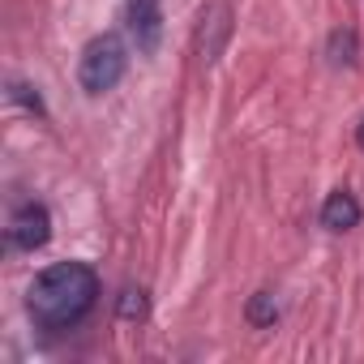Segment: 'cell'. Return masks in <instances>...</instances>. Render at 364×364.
Instances as JSON below:
<instances>
[{
  "label": "cell",
  "instance_id": "5b68a950",
  "mask_svg": "<svg viewBox=\"0 0 364 364\" xmlns=\"http://www.w3.org/2000/svg\"><path fill=\"white\" fill-rule=\"evenodd\" d=\"M360 223V202L351 198V193H330L326 198V206H321V228L326 232H351Z\"/></svg>",
  "mask_w": 364,
  "mask_h": 364
},
{
  "label": "cell",
  "instance_id": "6da1fadb",
  "mask_svg": "<svg viewBox=\"0 0 364 364\" xmlns=\"http://www.w3.org/2000/svg\"><path fill=\"white\" fill-rule=\"evenodd\" d=\"M99 300V274L86 262H56L26 287V313L39 330H73Z\"/></svg>",
  "mask_w": 364,
  "mask_h": 364
},
{
  "label": "cell",
  "instance_id": "30bf717a",
  "mask_svg": "<svg viewBox=\"0 0 364 364\" xmlns=\"http://www.w3.org/2000/svg\"><path fill=\"white\" fill-rule=\"evenodd\" d=\"M355 141H360V150H364V120H360V129H355Z\"/></svg>",
  "mask_w": 364,
  "mask_h": 364
},
{
  "label": "cell",
  "instance_id": "8992f818",
  "mask_svg": "<svg viewBox=\"0 0 364 364\" xmlns=\"http://www.w3.org/2000/svg\"><path fill=\"white\" fill-rule=\"evenodd\" d=\"M326 56H330V65H355V56H360L355 31H334L330 43H326Z\"/></svg>",
  "mask_w": 364,
  "mask_h": 364
},
{
  "label": "cell",
  "instance_id": "52a82bcc",
  "mask_svg": "<svg viewBox=\"0 0 364 364\" xmlns=\"http://www.w3.org/2000/svg\"><path fill=\"white\" fill-rule=\"evenodd\" d=\"M146 313H150L146 291H141V287H124L120 300H116V317H120V321H146Z\"/></svg>",
  "mask_w": 364,
  "mask_h": 364
},
{
  "label": "cell",
  "instance_id": "7a4b0ae2",
  "mask_svg": "<svg viewBox=\"0 0 364 364\" xmlns=\"http://www.w3.org/2000/svg\"><path fill=\"white\" fill-rule=\"evenodd\" d=\"M124 69H129V48H124L120 35L107 31V35H99V39L86 43L82 65H77V82H82L86 95H107L124 77Z\"/></svg>",
  "mask_w": 364,
  "mask_h": 364
},
{
  "label": "cell",
  "instance_id": "277c9868",
  "mask_svg": "<svg viewBox=\"0 0 364 364\" xmlns=\"http://www.w3.org/2000/svg\"><path fill=\"white\" fill-rule=\"evenodd\" d=\"M124 22L141 56H154L163 43V0H124Z\"/></svg>",
  "mask_w": 364,
  "mask_h": 364
},
{
  "label": "cell",
  "instance_id": "ba28073f",
  "mask_svg": "<svg viewBox=\"0 0 364 364\" xmlns=\"http://www.w3.org/2000/svg\"><path fill=\"white\" fill-rule=\"evenodd\" d=\"M274 317H279L274 296H270V291H257V296L249 300V321H253V326H274Z\"/></svg>",
  "mask_w": 364,
  "mask_h": 364
},
{
  "label": "cell",
  "instance_id": "9c48e42d",
  "mask_svg": "<svg viewBox=\"0 0 364 364\" xmlns=\"http://www.w3.org/2000/svg\"><path fill=\"white\" fill-rule=\"evenodd\" d=\"M9 95H14L18 103H26V107H31L35 116H48V112H43V99H39V95H35V90H31L26 82H14V86H9Z\"/></svg>",
  "mask_w": 364,
  "mask_h": 364
},
{
  "label": "cell",
  "instance_id": "3957f363",
  "mask_svg": "<svg viewBox=\"0 0 364 364\" xmlns=\"http://www.w3.org/2000/svg\"><path fill=\"white\" fill-rule=\"evenodd\" d=\"M5 236H9V249H18V253H35V249H43V245L52 240V215H48V206H39V202H22V206L14 210Z\"/></svg>",
  "mask_w": 364,
  "mask_h": 364
}]
</instances>
